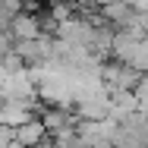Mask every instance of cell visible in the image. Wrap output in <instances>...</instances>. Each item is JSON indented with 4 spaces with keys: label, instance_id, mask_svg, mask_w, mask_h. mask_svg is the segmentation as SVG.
<instances>
[{
    "label": "cell",
    "instance_id": "1",
    "mask_svg": "<svg viewBox=\"0 0 148 148\" xmlns=\"http://www.w3.org/2000/svg\"><path fill=\"white\" fill-rule=\"evenodd\" d=\"M57 35H60V41H66V44H73V47H85V51H88L91 38H95V25H91L85 16H76V19H69V22H63Z\"/></svg>",
    "mask_w": 148,
    "mask_h": 148
},
{
    "label": "cell",
    "instance_id": "2",
    "mask_svg": "<svg viewBox=\"0 0 148 148\" xmlns=\"http://www.w3.org/2000/svg\"><path fill=\"white\" fill-rule=\"evenodd\" d=\"M41 123L47 126V132H60V129H69L76 123V117H73L69 104H47L41 110Z\"/></svg>",
    "mask_w": 148,
    "mask_h": 148
},
{
    "label": "cell",
    "instance_id": "3",
    "mask_svg": "<svg viewBox=\"0 0 148 148\" xmlns=\"http://www.w3.org/2000/svg\"><path fill=\"white\" fill-rule=\"evenodd\" d=\"M10 29H13V35H16V41H38V38H44L35 13H22V16H16V22H13Z\"/></svg>",
    "mask_w": 148,
    "mask_h": 148
},
{
    "label": "cell",
    "instance_id": "4",
    "mask_svg": "<svg viewBox=\"0 0 148 148\" xmlns=\"http://www.w3.org/2000/svg\"><path fill=\"white\" fill-rule=\"evenodd\" d=\"M47 139V126L41 123V117H35L32 123H25V126H19V136H16V142L25 148H41V142Z\"/></svg>",
    "mask_w": 148,
    "mask_h": 148
},
{
    "label": "cell",
    "instance_id": "5",
    "mask_svg": "<svg viewBox=\"0 0 148 148\" xmlns=\"http://www.w3.org/2000/svg\"><path fill=\"white\" fill-rule=\"evenodd\" d=\"M107 3H129V6H136L139 0H107Z\"/></svg>",
    "mask_w": 148,
    "mask_h": 148
}]
</instances>
